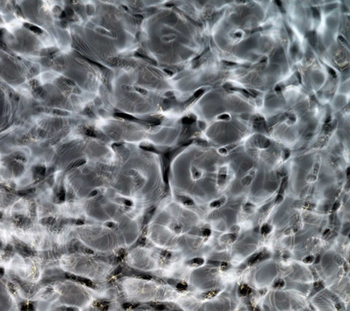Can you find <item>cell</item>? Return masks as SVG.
<instances>
[{"label":"cell","mask_w":350,"mask_h":311,"mask_svg":"<svg viewBox=\"0 0 350 311\" xmlns=\"http://www.w3.org/2000/svg\"><path fill=\"white\" fill-rule=\"evenodd\" d=\"M320 167H321V157L319 155L315 156L314 162L312 168L310 173L306 176V181L308 182H314L317 179V175L320 171Z\"/></svg>","instance_id":"6da1fadb"},{"label":"cell","mask_w":350,"mask_h":311,"mask_svg":"<svg viewBox=\"0 0 350 311\" xmlns=\"http://www.w3.org/2000/svg\"><path fill=\"white\" fill-rule=\"evenodd\" d=\"M253 143L260 149H266L270 146L269 140L262 135H256L253 137Z\"/></svg>","instance_id":"7a4b0ae2"},{"label":"cell","mask_w":350,"mask_h":311,"mask_svg":"<svg viewBox=\"0 0 350 311\" xmlns=\"http://www.w3.org/2000/svg\"><path fill=\"white\" fill-rule=\"evenodd\" d=\"M255 173H256V172H255V170L253 169L248 174H247V176H245V177L242 179V184L243 186H247V185H249V184L251 183V182H252V181L253 180L254 176H255Z\"/></svg>","instance_id":"3957f363"},{"label":"cell","mask_w":350,"mask_h":311,"mask_svg":"<svg viewBox=\"0 0 350 311\" xmlns=\"http://www.w3.org/2000/svg\"><path fill=\"white\" fill-rule=\"evenodd\" d=\"M250 292H251V288L248 286H247V285H242V286L239 288L238 294L242 297H245L247 294H249Z\"/></svg>","instance_id":"277c9868"},{"label":"cell","mask_w":350,"mask_h":311,"mask_svg":"<svg viewBox=\"0 0 350 311\" xmlns=\"http://www.w3.org/2000/svg\"><path fill=\"white\" fill-rule=\"evenodd\" d=\"M191 174H192V177H193L194 179L197 180V179H199V178L201 177L203 172L200 169L195 167H191Z\"/></svg>","instance_id":"5b68a950"},{"label":"cell","mask_w":350,"mask_h":311,"mask_svg":"<svg viewBox=\"0 0 350 311\" xmlns=\"http://www.w3.org/2000/svg\"><path fill=\"white\" fill-rule=\"evenodd\" d=\"M308 39L310 41V44L313 46V47H316L317 45V35L315 31H311L309 33L308 35Z\"/></svg>","instance_id":"8992f818"},{"label":"cell","mask_w":350,"mask_h":311,"mask_svg":"<svg viewBox=\"0 0 350 311\" xmlns=\"http://www.w3.org/2000/svg\"><path fill=\"white\" fill-rule=\"evenodd\" d=\"M296 120H297V118H296V115L294 114V113H289V114H288V115H287V120H286V123H287V125H294V123L296 122Z\"/></svg>","instance_id":"52a82bcc"},{"label":"cell","mask_w":350,"mask_h":311,"mask_svg":"<svg viewBox=\"0 0 350 311\" xmlns=\"http://www.w3.org/2000/svg\"><path fill=\"white\" fill-rule=\"evenodd\" d=\"M287 185H288V177H284L283 180H282V182H281V185H280L279 194L284 193V192L285 191V189H286V187H287Z\"/></svg>","instance_id":"ba28073f"},{"label":"cell","mask_w":350,"mask_h":311,"mask_svg":"<svg viewBox=\"0 0 350 311\" xmlns=\"http://www.w3.org/2000/svg\"><path fill=\"white\" fill-rule=\"evenodd\" d=\"M24 26L28 27V28H29V29H31V31L35 32V33L41 34V33L42 32V30H41V29H40L39 27L36 26V25H33V24H24Z\"/></svg>","instance_id":"9c48e42d"},{"label":"cell","mask_w":350,"mask_h":311,"mask_svg":"<svg viewBox=\"0 0 350 311\" xmlns=\"http://www.w3.org/2000/svg\"><path fill=\"white\" fill-rule=\"evenodd\" d=\"M284 285H285V282L283 280V279H278V280H276L275 282H274V288H284Z\"/></svg>","instance_id":"30bf717a"},{"label":"cell","mask_w":350,"mask_h":311,"mask_svg":"<svg viewBox=\"0 0 350 311\" xmlns=\"http://www.w3.org/2000/svg\"><path fill=\"white\" fill-rule=\"evenodd\" d=\"M217 293H218V291L217 290H214V291H210V292H207V293H206L204 294L203 295V298L204 299H212V298H214Z\"/></svg>","instance_id":"8fae6325"},{"label":"cell","mask_w":350,"mask_h":311,"mask_svg":"<svg viewBox=\"0 0 350 311\" xmlns=\"http://www.w3.org/2000/svg\"><path fill=\"white\" fill-rule=\"evenodd\" d=\"M271 230H272V228L270 225L268 224H265V225H263L261 228V233L263 234V235H267V234L270 233Z\"/></svg>","instance_id":"7c38bea8"},{"label":"cell","mask_w":350,"mask_h":311,"mask_svg":"<svg viewBox=\"0 0 350 311\" xmlns=\"http://www.w3.org/2000/svg\"><path fill=\"white\" fill-rule=\"evenodd\" d=\"M192 265L193 266H196V267H199V266H201L202 264L204 263V260L203 259H201V258H194V259H193L191 261V262H190Z\"/></svg>","instance_id":"4fadbf2b"},{"label":"cell","mask_w":350,"mask_h":311,"mask_svg":"<svg viewBox=\"0 0 350 311\" xmlns=\"http://www.w3.org/2000/svg\"><path fill=\"white\" fill-rule=\"evenodd\" d=\"M195 120H196V118L189 116V117L183 118L182 121H183V124H184V125H190V124H192V123H194Z\"/></svg>","instance_id":"5bb4252c"},{"label":"cell","mask_w":350,"mask_h":311,"mask_svg":"<svg viewBox=\"0 0 350 311\" xmlns=\"http://www.w3.org/2000/svg\"><path fill=\"white\" fill-rule=\"evenodd\" d=\"M151 304V306H152V307L154 308L156 310L163 311V310L165 309V306H164L163 304H159V303H152V304Z\"/></svg>","instance_id":"9a60e30c"},{"label":"cell","mask_w":350,"mask_h":311,"mask_svg":"<svg viewBox=\"0 0 350 311\" xmlns=\"http://www.w3.org/2000/svg\"><path fill=\"white\" fill-rule=\"evenodd\" d=\"M323 288H324V285H323V283L321 282V281H318V282H317V283H314L313 288H314V291H316V292L320 291V290H321V289H322Z\"/></svg>","instance_id":"2e32d148"},{"label":"cell","mask_w":350,"mask_h":311,"mask_svg":"<svg viewBox=\"0 0 350 311\" xmlns=\"http://www.w3.org/2000/svg\"><path fill=\"white\" fill-rule=\"evenodd\" d=\"M181 201L185 204V205H193L194 204V201L192 200L190 198L188 197H182L181 198Z\"/></svg>","instance_id":"e0dca14e"},{"label":"cell","mask_w":350,"mask_h":311,"mask_svg":"<svg viewBox=\"0 0 350 311\" xmlns=\"http://www.w3.org/2000/svg\"><path fill=\"white\" fill-rule=\"evenodd\" d=\"M217 120H231V116L228 114H220L219 116H217Z\"/></svg>","instance_id":"ac0fdd59"},{"label":"cell","mask_w":350,"mask_h":311,"mask_svg":"<svg viewBox=\"0 0 350 311\" xmlns=\"http://www.w3.org/2000/svg\"><path fill=\"white\" fill-rule=\"evenodd\" d=\"M291 151L289 150V149H284V150L283 151V154H282V158H283V160L284 161H285V160H287L289 157V156H291Z\"/></svg>","instance_id":"d6986e66"},{"label":"cell","mask_w":350,"mask_h":311,"mask_svg":"<svg viewBox=\"0 0 350 311\" xmlns=\"http://www.w3.org/2000/svg\"><path fill=\"white\" fill-rule=\"evenodd\" d=\"M314 261H315V257H313V256H308V257H306L303 259V262L306 264H311Z\"/></svg>","instance_id":"ffe728a7"},{"label":"cell","mask_w":350,"mask_h":311,"mask_svg":"<svg viewBox=\"0 0 350 311\" xmlns=\"http://www.w3.org/2000/svg\"><path fill=\"white\" fill-rule=\"evenodd\" d=\"M283 200H284L283 194H278V195H277L276 198H275V203L276 204H279V203H281L283 202Z\"/></svg>","instance_id":"44dd1931"},{"label":"cell","mask_w":350,"mask_h":311,"mask_svg":"<svg viewBox=\"0 0 350 311\" xmlns=\"http://www.w3.org/2000/svg\"><path fill=\"white\" fill-rule=\"evenodd\" d=\"M311 10H312V13H313V16L315 17L316 19H319L320 18V12H319V10H318V8H311Z\"/></svg>","instance_id":"7402d4cb"},{"label":"cell","mask_w":350,"mask_h":311,"mask_svg":"<svg viewBox=\"0 0 350 311\" xmlns=\"http://www.w3.org/2000/svg\"><path fill=\"white\" fill-rule=\"evenodd\" d=\"M335 308H336V309L338 310V311H342L343 309V304L340 303L339 301H336L335 302Z\"/></svg>","instance_id":"603a6c76"},{"label":"cell","mask_w":350,"mask_h":311,"mask_svg":"<svg viewBox=\"0 0 350 311\" xmlns=\"http://www.w3.org/2000/svg\"><path fill=\"white\" fill-rule=\"evenodd\" d=\"M284 85L282 84V83H279V84H278V85H276L275 86V91L276 92H278V93H279V92H282L283 90H284Z\"/></svg>","instance_id":"cb8c5ba5"},{"label":"cell","mask_w":350,"mask_h":311,"mask_svg":"<svg viewBox=\"0 0 350 311\" xmlns=\"http://www.w3.org/2000/svg\"><path fill=\"white\" fill-rule=\"evenodd\" d=\"M340 203L338 202V201H337V202H335L334 203V204H333V206H332V211H333V212H335V211H337L338 210V208H340Z\"/></svg>","instance_id":"d4e9b609"},{"label":"cell","mask_w":350,"mask_h":311,"mask_svg":"<svg viewBox=\"0 0 350 311\" xmlns=\"http://www.w3.org/2000/svg\"><path fill=\"white\" fill-rule=\"evenodd\" d=\"M177 288L179 290H185L187 288V285L185 283H178L177 285Z\"/></svg>","instance_id":"484cf974"},{"label":"cell","mask_w":350,"mask_h":311,"mask_svg":"<svg viewBox=\"0 0 350 311\" xmlns=\"http://www.w3.org/2000/svg\"><path fill=\"white\" fill-rule=\"evenodd\" d=\"M330 235H331V230L330 229H326L325 231H324V232H323V237H325V238H328L330 236Z\"/></svg>","instance_id":"4316f807"},{"label":"cell","mask_w":350,"mask_h":311,"mask_svg":"<svg viewBox=\"0 0 350 311\" xmlns=\"http://www.w3.org/2000/svg\"><path fill=\"white\" fill-rule=\"evenodd\" d=\"M338 40H340V42L342 44H343V45H348V41L346 40V39L343 37V36H342V35H339L338 36Z\"/></svg>","instance_id":"83f0119b"},{"label":"cell","mask_w":350,"mask_h":311,"mask_svg":"<svg viewBox=\"0 0 350 311\" xmlns=\"http://www.w3.org/2000/svg\"><path fill=\"white\" fill-rule=\"evenodd\" d=\"M328 72H329V73H330V74H331V75H332V77H333V78H336V77H337V73H336V72H335V71H334L333 69H332V68H331V67H329V68H328Z\"/></svg>","instance_id":"f1b7e54d"},{"label":"cell","mask_w":350,"mask_h":311,"mask_svg":"<svg viewBox=\"0 0 350 311\" xmlns=\"http://www.w3.org/2000/svg\"><path fill=\"white\" fill-rule=\"evenodd\" d=\"M291 52L292 55L296 54V52H297V47H296V45H292V47H291Z\"/></svg>","instance_id":"f546056e"},{"label":"cell","mask_w":350,"mask_h":311,"mask_svg":"<svg viewBox=\"0 0 350 311\" xmlns=\"http://www.w3.org/2000/svg\"><path fill=\"white\" fill-rule=\"evenodd\" d=\"M275 3L278 5L279 8H280V9L282 10V11H284V7H283V4H282V3H281L280 1H276L275 2Z\"/></svg>","instance_id":"4dcf8cb0"},{"label":"cell","mask_w":350,"mask_h":311,"mask_svg":"<svg viewBox=\"0 0 350 311\" xmlns=\"http://www.w3.org/2000/svg\"><path fill=\"white\" fill-rule=\"evenodd\" d=\"M62 310H63V311H75L74 308H70V307H68V308H65V309H63Z\"/></svg>","instance_id":"1f68e13d"},{"label":"cell","mask_w":350,"mask_h":311,"mask_svg":"<svg viewBox=\"0 0 350 311\" xmlns=\"http://www.w3.org/2000/svg\"><path fill=\"white\" fill-rule=\"evenodd\" d=\"M296 77L298 78V80H299V82L300 83H301V74H300V72H296Z\"/></svg>","instance_id":"d6a6232c"},{"label":"cell","mask_w":350,"mask_h":311,"mask_svg":"<svg viewBox=\"0 0 350 311\" xmlns=\"http://www.w3.org/2000/svg\"><path fill=\"white\" fill-rule=\"evenodd\" d=\"M347 177H348V178L349 177V168L347 169Z\"/></svg>","instance_id":"836d02e7"},{"label":"cell","mask_w":350,"mask_h":311,"mask_svg":"<svg viewBox=\"0 0 350 311\" xmlns=\"http://www.w3.org/2000/svg\"><path fill=\"white\" fill-rule=\"evenodd\" d=\"M175 311H178V310H175Z\"/></svg>","instance_id":"e575fe53"}]
</instances>
